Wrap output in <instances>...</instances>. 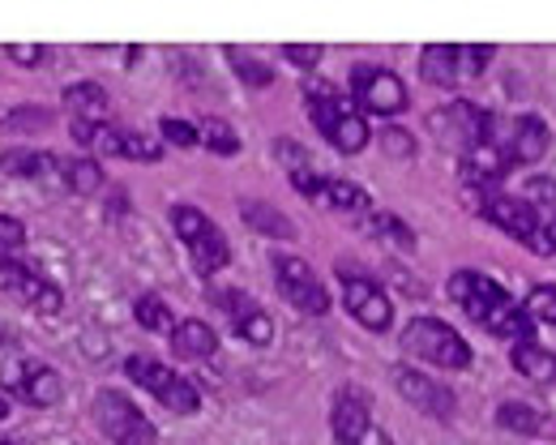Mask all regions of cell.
Returning <instances> with one entry per match:
<instances>
[{
	"mask_svg": "<svg viewBox=\"0 0 556 445\" xmlns=\"http://www.w3.org/2000/svg\"><path fill=\"white\" fill-rule=\"evenodd\" d=\"M73 138L81 147L99 150V154H116V158H138V163H159L163 147L150 142L146 134L134 129H112V125H86V120H73Z\"/></svg>",
	"mask_w": 556,
	"mask_h": 445,
	"instance_id": "13",
	"label": "cell"
},
{
	"mask_svg": "<svg viewBox=\"0 0 556 445\" xmlns=\"http://www.w3.org/2000/svg\"><path fill=\"white\" fill-rule=\"evenodd\" d=\"M0 125H13V129H26V125H52V112H48V107H22V112L4 116Z\"/></svg>",
	"mask_w": 556,
	"mask_h": 445,
	"instance_id": "38",
	"label": "cell"
},
{
	"mask_svg": "<svg viewBox=\"0 0 556 445\" xmlns=\"http://www.w3.org/2000/svg\"><path fill=\"white\" fill-rule=\"evenodd\" d=\"M282 56H287L291 65H300L304 74L321 65V48H317V43H287V48H282Z\"/></svg>",
	"mask_w": 556,
	"mask_h": 445,
	"instance_id": "37",
	"label": "cell"
},
{
	"mask_svg": "<svg viewBox=\"0 0 556 445\" xmlns=\"http://www.w3.org/2000/svg\"><path fill=\"white\" fill-rule=\"evenodd\" d=\"M531 253H544V257H553V253H556V215H553V219H544V227L535 231Z\"/></svg>",
	"mask_w": 556,
	"mask_h": 445,
	"instance_id": "40",
	"label": "cell"
},
{
	"mask_svg": "<svg viewBox=\"0 0 556 445\" xmlns=\"http://www.w3.org/2000/svg\"><path fill=\"white\" fill-rule=\"evenodd\" d=\"M138 326L141 330H150V334H172V330H176V317H172V308H167L159 296H141L138 300Z\"/></svg>",
	"mask_w": 556,
	"mask_h": 445,
	"instance_id": "31",
	"label": "cell"
},
{
	"mask_svg": "<svg viewBox=\"0 0 556 445\" xmlns=\"http://www.w3.org/2000/svg\"><path fill=\"white\" fill-rule=\"evenodd\" d=\"M65 107L73 112V120H86V125H108V90L99 81H77L65 90Z\"/></svg>",
	"mask_w": 556,
	"mask_h": 445,
	"instance_id": "23",
	"label": "cell"
},
{
	"mask_svg": "<svg viewBox=\"0 0 556 445\" xmlns=\"http://www.w3.org/2000/svg\"><path fill=\"white\" fill-rule=\"evenodd\" d=\"M240 215H244V223L253 231H262L270 240H295V223L287 219V215H278L275 206H266V202H244Z\"/></svg>",
	"mask_w": 556,
	"mask_h": 445,
	"instance_id": "27",
	"label": "cell"
},
{
	"mask_svg": "<svg viewBox=\"0 0 556 445\" xmlns=\"http://www.w3.org/2000/svg\"><path fill=\"white\" fill-rule=\"evenodd\" d=\"M450 296L458 300V308L476 326H484L488 334H501V339H514V343L531 339V326L535 321L509 300V292L496 279H488L480 270H454L450 275Z\"/></svg>",
	"mask_w": 556,
	"mask_h": 445,
	"instance_id": "1",
	"label": "cell"
},
{
	"mask_svg": "<svg viewBox=\"0 0 556 445\" xmlns=\"http://www.w3.org/2000/svg\"><path fill=\"white\" fill-rule=\"evenodd\" d=\"M275 283L291 308H300V313H308V317L330 313V292H326V283L317 279V270H313L304 257H295V253H275Z\"/></svg>",
	"mask_w": 556,
	"mask_h": 445,
	"instance_id": "9",
	"label": "cell"
},
{
	"mask_svg": "<svg viewBox=\"0 0 556 445\" xmlns=\"http://www.w3.org/2000/svg\"><path fill=\"white\" fill-rule=\"evenodd\" d=\"M381 147H386V154H403V158H412V154H416L412 134H403V129H386V134H381Z\"/></svg>",
	"mask_w": 556,
	"mask_h": 445,
	"instance_id": "39",
	"label": "cell"
},
{
	"mask_svg": "<svg viewBox=\"0 0 556 445\" xmlns=\"http://www.w3.org/2000/svg\"><path fill=\"white\" fill-rule=\"evenodd\" d=\"M496 424L509 429V433H522V437L548 433L544 411H535V407H527V403H501V407H496Z\"/></svg>",
	"mask_w": 556,
	"mask_h": 445,
	"instance_id": "28",
	"label": "cell"
},
{
	"mask_svg": "<svg viewBox=\"0 0 556 445\" xmlns=\"http://www.w3.org/2000/svg\"><path fill=\"white\" fill-rule=\"evenodd\" d=\"M527 202H531V206H535V202H548V206H553L556 185L553 180H531V185H527Z\"/></svg>",
	"mask_w": 556,
	"mask_h": 445,
	"instance_id": "41",
	"label": "cell"
},
{
	"mask_svg": "<svg viewBox=\"0 0 556 445\" xmlns=\"http://www.w3.org/2000/svg\"><path fill=\"white\" fill-rule=\"evenodd\" d=\"M488 142L509 158V167H522V163H540L548 154V125L540 116H514V120H501L492 116L488 125Z\"/></svg>",
	"mask_w": 556,
	"mask_h": 445,
	"instance_id": "8",
	"label": "cell"
},
{
	"mask_svg": "<svg viewBox=\"0 0 556 445\" xmlns=\"http://www.w3.org/2000/svg\"><path fill=\"white\" fill-rule=\"evenodd\" d=\"M94 424L103 429V437H112L116 445H154L159 442V433H154V424L141 416V407L129 403V394H121V390H103V394H94Z\"/></svg>",
	"mask_w": 556,
	"mask_h": 445,
	"instance_id": "7",
	"label": "cell"
},
{
	"mask_svg": "<svg viewBox=\"0 0 556 445\" xmlns=\"http://www.w3.org/2000/svg\"><path fill=\"white\" fill-rule=\"evenodd\" d=\"M355 445H394V437H390L386 429H377V424H372V429H368V433H364Z\"/></svg>",
	"mask_w": 556,
	"mask_h": 445,
	"instance_id": "42",
	"label": "cell"
},
{
	"mask_svg": "<svg viewBox=\"0 0 556 445\" xmlns=\"http://www.w3.org/2000/svg\"><path fill=\"white\" fill-rule=\"evenodd\" d=\"M214 304L227 313V321L236 326V334L244 339V343H253V347H270V339H275V321H270V313L257 304L253 296H244V292H214Z\"/></svg>",
	"mask_w": 556,
	"mask_h": 445,
	"instance_id": "18",
	"label": "cell"
},
{
	"mask_svg": "<svg viewBox=\"0 0 556 445\" xmlns=\"http://www.w3.org/2000/svg\"><path fill=\"white\" fill-rule=\"evenodd\" d=\"M4 292H13L22 304H30V308L43 313V317H56V313L65 308V292H61L52 279H43V275H35V270H26V266H9V270H4Z\"/></svg>",
	"mask_w": 556,
	"mask_h": 445,
	"instance_id": "19",
	"label": "cell"
},
{
	"mask_svg": "<svg viewBox=\"0 0 556 445\" xmlns=\"http://www.w3.org/2000/svg\"><path fill=\"white\" fill-rule=\"evenodd\" d=\"M308 116H313V125L321 129V138L334 150L359 154V150L368 147V120L334 94V86L308 81Z\"/></svg>",
	"mask_w": 556,
	"mask_h": 445,
	"instance_id": "2",
	"label": "cell"
},
{
	"mask_svg": "<svg viewBox=\"0 0 556 445\" xmlns=\"http://www.w3.org/2000/svg\"><path fill=\"white\" fill-rule=\"evenodd\" d=\"M330 429H334V442L355 445L368 429H372V407H368V394L348 385L339 398H334V411H330Z\"/></svg>",
	"mask_w": 556,
	"mask_h": 445,
	"instance_id": "20",
	"label": "cell"
},
{
	"mask_svg": "<svg viewBox=\"0 0 556 445\" xmlns=\"http://www.w3.org/2000/svg\"><path fill=\"white\" fill-rule=\"evenodd\" d=\"M463 171H467L471 185H496L509 171V158L492 147V142H484V147H476L471 154H463Z\"/></svg>",
	"mask_w": 556,
	"mask_h": 445,
	"instance_id": "26",
	"label": "cell"
},
{
	"mask_svg": "<svg viewBox=\"0 0 556 445\" xmlns=\"http://www.w3.org/2000/svg\"><path fill=\"white\" fill-rule=\"evenodd\" d=\"M492 61L488 43H428L419 52V74L432 86H458L463 77H480Z\"/></svg>",
	"mask_w": 556,
	"mask_h": 445,
	"instance_id": "6",
	"label": "cell"
},
{
	"mask_svg": "<svg viewBox=\"0 0 556 445\" xmlns=\"http://www.w3.org/2000/svg\"><path fill=\"white\" fill-rule=\"evenodd\" d=\"M364 231L377 236L381 244L399 249V253H412V249H416V231L399 219V215H390V211H368V215H364Z\"/></svg>",
	"mask_w": 556,
	"mask_h": 445,
	"instance_id": "25",
	"label": "cell"
},
{
	"mask_svg": "<svg viewBox=\"0 0 556 445\" xmlns=\"http://www.w3.org/2000/svg\"><path fill=\"white\" fill-rule=\"evenodd\" d=\"M227 61H231V69L240 74V81H249V86H270V81H275V69H270L262 56L244 52V48H227Z\"/></svg>",
	"mask_w": 556,
	"mask_h": 445,
	"instance_id": "30",
	"label": "cell"
},
{
	"mask_svg": "<svg viewBox=\"0 0 556 445\" xmlns=\"http://www.w3.org/2000/svg\"><path fill=\"white\" fill-rule=\"evenodd\" d=\"M22 249H26V227H22V219L0 215V266L9 270L22 257Z\"/></svg>",
	"mask_w": 556,
	"mask_h": 445,
	"instance_id": "32",
	"label": "cell"
},
{
	"mask_svg": "<svg viewBox=\"0 0 556 445\" xmlns=\"http://www.w3.org/2000/svg\"><path fill=\"white\" fill-rule=\"evenodd\" d=\"M172 227L176 236L189 244V257L198 266V275H218L231 262V244L198 206H172Z\"/></svg>",
	"mask_w": 556,
	"mask_h": 445,
	"instance_id": "5",
	"label": "cell"
},
{
	"mask_svg": "<svg viewBox=\"0 0 556 445\" xmlns=\"http://www.w3.org/2000/svg\"><path fill=\"white\" fill-rule=\"evenodd\" d=\"M172 352H176L180 360H210V356L218 352V334L210 330L206 321H198V317L176 321V330H172Z\"/></svg>",
	"mask_w": 556,
	"mask_h": 445,
	"instance_id": "21",
	"label": "cell"
},
{
	"mask_svg": "<svg viewBox=\"0 0 556 445\" xmlns=\"http://www.w3.org/2000/svg\"><path fill=\"white\" fill-rule=\"evenodd\" d=\"M125 372H129V381H138L150 398H159L167 411H176V416H198L202 394H198L193 381H185L176 369H167V365H159V360H150V356H129V360H125Z\"/></svg>",
	"mask_w": 556,
	"mask_h": 445,
	"instance_id": "4",
	"label": "cell"
},
{
	"mask_svg": "<svg viewBox=\"0 0 556 445\" xmlns=\"http://www.w3.org/2000/svg\"><path fill=\"white\" fill-rule=\"evenodd\" d=\"M4 416H9V407H4V403H0V420H4Z\"/></svg>",
	"mask_w": 556,
	"mask_h": 445,
	"instance_id": "43",
	"label": "cell"
},
{
	"mask_svg": "<svg viewBox=\"0 0 556 445\" xmlns=\"http://www.w3.org/2000/svg\"><path fill=\"white\" fill-rule=\"evenodd\" d=\"M476 206H480V215L488 223H496L505 236H514L518 244H527L531 249V240H535V231L544 227V215L527 202V198H505V193H476Z\"/></svg>",
	"mask_w": 556,
	"mask_h": 445,
	"instance_id": "15",
	"label": "cell"
},
{
	"mask_svg": "<svg viewBox=\"0 0 556 445\" xmlns=\"http://www.w3.org/2000/svg\"><path fill=\"white\" fill-rule=\"evenodd\" d=\"M0 347H4V339H0Z\"/></svg>",
	"mask_w": 556,
	"mask_h": 445,
	"instance_id": "44",
	"label": "cell"
},
{
	"mask_svg": "<svg viewBox=\"0 0 556 445\" xmlns=\"http://www.w3.org/2000/svg\"><path fill=\"white\" fill-rule=\"evenodd\" d=\"M0 385H4L13 398L30 403V407H56V403L65 398L61 372L48 369L43 360H13V365H4V369H0Z\"/></svg>",
	"mask_w": 556,
	"mask_h": 445,
	"instance_id": "11",
	"label": "cell"
},
{
	"mask_svg": "<svg viewBox=\"0 0 556 445\" xmlns=\"http://www.w3.org/2000/svg\"><path fill=\"white\" fill-rule=\"evenodd\" d=\"M509 360H514V369L522 372L527 381H540V385H553L556 381V356L548 347H540V343H531V339H522V343H514V352H509Z\"/></svg>",
	"mask_w": 556,
	"mask_h": 445,
	"instance_id": "24",
	"label": "cell"
},
{
	"mask_svg": "<svg viewBox=\"0 0 556 445\" xmlns=\"http://www.w3.org/2000/svg\"><path fill=\"white\" fill-rule=\"evenodd\" d=\"M0 171L22 176V180H48V176L61 180V158L43 150H0Z\"/></svg>",
	"mask_w": 556,
	"mask_h": 445,
	"instance_id": "22",
	"label": "cell"
},
{
	"mask_svg": "<svg viewBox=\"0 0 556 445\" xmlns=\"http://www.w3.org/2000/svg\"><path fill=\"white\" fill-rule=\"evenodd\" d=\"M351 94L372 116H399L407 112V86L386 65H355L351 69Z\"/></svg>",
	"mask_w": 556,
	"mask_h": 445,
	"instance_id": "10",
	"label": "cell"
},
{
	"mask_svg": "<svg viewBox=\"0 0 556 445\" xmlns=\"http://www.w3.org/2000/svg\"><path fill=\"white\" fill-rule=\"evenodd\" d=\"M4 56H9L13 65H43L52 52H48L43 43H9V48H4Z\"/></svg>",
	"mask_w": 556,
	"mask_h": 445,
	"instance_id": "36",
	"label": "cell"
},
{
	"mask_svg": "<svg viewBox=\"0 0 556 445\" xmlns=\"http://www.w3.org/2000/svg\"><path fill=\"white\" fill-rule=\"evenodd\" d=\"M403 352L419 356V360L432 365V369H467V365H471L467 339H463L454 326L437 321V317H416V321L403 330Z\"/></svg>",
	"mask_w": 556,
	"mask_h": 445,
	"instance_id": "3",
	"label": "cell"
},
{
	"mask_svg": "<svg viewBox=\"0 0 556 445\" xmlns=\"http://www.w3.org/2000/svg\"><path fill=\"white\" fill-rule=\"evenodd\" d=\"M61 185L70 193H94L103 185V171L94 158H61Z\"/></svg>",
	"mask_w": 556,
	"mask_h": 445,
	"instance_id": "29",
	"label": "cell"
},
{
	"mask_svg": "<svg viewBox=\"0 0 556 445\" xmlns=\"http://www.w3.org/2000/svg\"><path fill=\"white\" fill-rule=\"evenodd\" d=\"M343 304H348L351 317H355L364 330H372V334L390 330V321H394V304H390V296H386L368 275L343 270Z\"/></svg>",
	"mask_w": 556,
	"mask_h": 445,
	"instance_id": "16",
	"label": "cell"
},
{
	"mask_svg": "<svg viewBox=\"0 0 556 445\" xmlns=\"http://www.w3.org/2000/svg\"><path fill=\"white\" fill-rule=\"evenodd\" d=\"M428 125H432V134H437L445 147L471 154L476 147H484V142H488L492 112L476 107V103H450V107L432 112V116H428Z\"/></svg>",
	"mask_w": 556,
	"mask_h": 445,
	"instance_id": "12",
	"label": "cell"
},
{
	"mask_svg": "<svg viewBox=\"0 0 556 445\" xmlns=\"http://www.w3.org/2000/svg\"><path fill=\"white\" fill-rule=\"evenodd\" d=\"M390 381H394V390H399L416 411L432 416V420H450V416H454V407H458L450 385H441V381H432V377H424V372L407 369V365L390 369Z\"/></svg>",
	"mask_w": 556,
	"mask_h": 445,
	"instance_id": "17",
	"label": "cell"
},
{
	"mask_svg": "<svg viewBox=\"0 0 556 445\" xmlns=\"http://www.w3.org/2000/svg\"><path fill=\"white\" fill-rule=\"evenodd\" d=\"M522 313L540 326H553L556 330V288H531V296L522 304Z\"/></svg>",
	"mask_w": 556,
	"mask_h": 445,
	"instance_id": "34",
	"label": "cell"
},
{
	"mask_svg": "<svg viewBox=\"0 0 556 445\" xmlns=\"http://www.w3.org/2000/svg\"><path fill=\"white\" fill-rule=\"evenodd\" d=\"M202 147L206 150H214V154H240V138H236V129L227 125V120H202Z\"/></svg>",
	"mask_w": 556,
	"mask_h": 445,
	"instance_id": "33",
	"label": "cell"
},
{
	"mask_svg": "<svg viewBox=\"0 0 556 445\" xmlns=\"http://www.w3.org/2000/svg\"><path fill=\"white\" fill-rule=\"evenodd\" d=\"M291 185H295L308 202H321V206L343 211V215H368V211H372V202H368V193H364L359 185L339 180V176H317L313 167H295V171H291Z\"/></svg>",
	"mask_w": 556,
	"mask_h": 445,
	"instance_id": "14",
	"label": "cell"
},
{
	"mask_svg": "<svg viewBox=\"0 0 556 445\" xmlns=\"http://www.w3.org/2000/svg\"><path fill=\"white\" fill-rule=\"evenodd\" d=\"M159 134H163L172 147H180V150L202 147V134H198V125H189V120H176V116H167V120L159 125Z\"/></svg>",
	"mask_w": 556,
	"mask_h": 445,
	"instance_id": "35",
	"label": "cell"
},
{
	"mask_svg": "<svg viewBox=\"0 0 556 445\" xmlns=\"http://www.w3.org/2000/svg\"><path fill=\"white\" fill-rule=\"evenodd\" d=\"M9 445H13V442H9Z\"/></svg>",
	"mask_w": 556,
	"mask_h": 445,
	"instance_id": "45",
	"label": "cell"
}]
</instances>
